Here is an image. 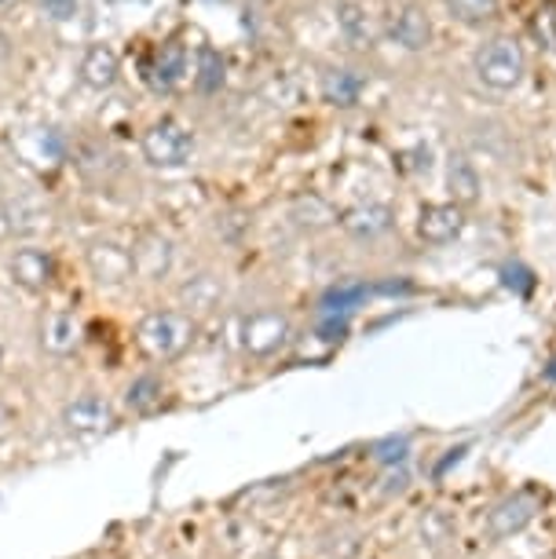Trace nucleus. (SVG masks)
<instances>
[{"label": "nucleus", "instance_id": "15", "mask_svg": "<svg viewBox=\"0 0 556 559\" xmlns=\"http://www.w3.org/2000/svg\"><path fill=\"white\" fill-rule=\"evenodd\" d=\"M534 498H528V493H517V498H509L506 504H498L495 512H490V520H487V526H490V534L495 537H509V534H517V531H523L531 520H534Z\"/></svg>", "mask_w": 556, "mask_h": 559}, {"label": "nucleus", "instance_id": "29", "mask_svg": "<svg viewBox=\"0 0 556 559\" xmlns=\"http://www.w3.org/2000/svg\"><path fill=\"white\" fill-rule=\"evenodd\" d=\"M8 51H12V40H8V34H4V29H0V67H4Z\"/></svg>", "mask_w": 556, "mask_h": 559}, {"label": "nucleus", "instance_id": "26", "mask_svg": "<svg viewBox=\"0 0 556 559\" xmlns=\"http://www.w3.org/2000/svg\"><path fill=\"white\" fill-rule=\"evenodd\" d=\"M40 12H45L51 23H70L81 12V0H40Z\"/></svg>", "mask_w": 556, "mask_h": 559}, {"label": "nucleus", "instance_id": "22", "mask_svg": "<svg viewBox=\"0 0 556 559\" xmlns=\"http://www.w3.org/2000/svg\"><path fill=\"white\" fill-rule=\"evenodd\" d=\"M366 297H374V286H366V282H341V286H330L327 293H322L319 308H322V314L327 311L348 314L352 308H359Z\"/></svg>", "mask_w": 556, "mask_h": 559}, {"label": "nucleus", "instance_id": "16", "mask_svg": "<svg viewBox=\"0 0 556 559\" xmlns=\"http://www.w3.org/2000/svg\"><path fill=\"white\" fill-rule=\"evenodd\" d=\"M227 81V62L213 45H202L194 51V88L202 96H216Z\"/></svg>", "mask_w": 556, "mask_h": 559}, {"label": "nucleus", "instance_id": "1", "mask_svg": "<svg viewBox=\"0 0 556 559\" xmlns=\"http://www.w3.org/2000/svg\"><path fill=\"white\" fill-rule=\"evenodd\" d=\"M135 336H140L143 352L157 358V362H169V358H180L194 341V319L187 311H146L140 325H135Z\"/></svg>", "mask_w": 556, "mask_h": 559}, {"label": "nucleus", "instance_id": "12", "mask_svg": "<svg viewBox=\"0 0 556 559\" xmlns=\"http://www.w3.org/2000/svg\"><path fill=\"white\" fill-rule=\"evenodd\" d=\"M81 341V322L73 319L70 311H51L45 322H40V347L51 355H67L73 352Z\"/></svg>", "mask_w": 556, "mask_h": 559}, {"label": "nucleus", "instance_id": "11", "mask_svg": "<svg viewBox=\"0 0 556 559\" xmlns=\"http://www.w3.org/2000/svg\"><path fill=\"white\" fill-rule=\"evenodd\" d=\"M392 40L395 45H403L406 51L428 48V40H433V23H428L425 8H417V4L400 8L392 19Z\"/></svg>", "mask_w": 556, "mask_h": 559}, {"label": "nucleus", "instance_id": "14", "mask_svg": "<svg viewBox=\"0 0 556 559\" xmlns=\"http://www.w3.org/2000/svg\"><path fill=\"white\" fill-rule=\"evenodd\" d=\"M392 219H395L392 209L370 202V205L348 209V213L341 216V227L348 230V235H355V238H377V235H385V230L392 227Z\"/></svg>", "mask_w": 556, "mask_h": 559}, {"label": "nucleus", "instance_id": "4", "mask_svg": "<svg viewBox=\"0 0 556 559\" xmlns=\"http://www.w3.org/2000/svg\"><path fill=\"white\" fill-rule=\"evenodd\" d=\"M118 425V409H114L99 392H81L62 406V428L70 436H99Z\"/></svg>", "mask_w": 556, "mask_h": 559}, {"label": "nucleus", "instance_id": "31", "mask_svg": "<svg viewBox=\"0 0 556 559\" xmlns=\"http://www.w3.org/2000/svg\"><path fill=\"white\" fill-rule=\"evenodd\" d=\"M12 4H19V0H0V8H12Z\"/></svg>", "mask_w": 556, "mask_h": 559}, {"label": "nucleus", "instance_id": "19", "mask_svg": "<svg viewBox=\"0 0 556 559\" xmlns=\"http://www.w3.org/2000/svg\"><path fill=\"white\" fill-rule=\"evenodd\" d=\"M338 29L352 48H370L374 45L370 15H366V8L352 4V0H341L338 4Z\"/></svg>", "mask_w": 556, "mask_h": 559}, {"label": "nucleus", "instance_id": "30", "mask_svg": "<svg viewBox=\"0 0 556 559\" xmlns=\"http://www.w3.org/2000/svg\"><path fill=\"white\" fill-rule=\"evenodd\" d=\"M545 377H549V381H556V358L549 362V369H545Z\"/></svg>", "mask_w": 556, "mask_h": 559}, {"label": "nucleus", "instance_id": "25", "mask_svg": "<svg viewBox=\"0 0 556 559\" xmlns=\"http://www.w3.org/2000/svg\"><path fill=\"white\" fill-rule=\"evenodd\" d=\"M40 219H48V213L40 205L15 202V209H12V227H19V230H37Z\"/></svg>", "mask_w": 556, "mask_h": 559}, {"label": "nucleus", "instance_id": "8", "mask_svg": "<svg viewBox=\"0 0 556 559\" xmlns=\"http://www.w3.org/2000/svg\"><path fill=\"white\" fill-rule=\"evenodd\" d=\"M461 230H465V213H461L458 202L425 205L422 216H417V235H422L428 246H447V241H454Z\"/></svg>", "mask_w": 556, "mask_h": 559}, {"label": "nucleus", "instance_id": "32", "mask_svg": "<svg viewBox=\"0 0 556 559\" xmlns=\"http://www.w3.org/2000/svg\"><path fill=\"white\" fill-rule=\"evenodd\" d=\"M110 4H129V0H110Z\"/></svg>", "mask_w": 556, "mask_h": 559}, {"label": "nucleus", "instance_id": "24", "mask_svg": "<svg viewBox=\"0 0 556 559\" xmlns=\"http://www.w3.org/2000/svg\"><path fill=\"white\" fill-rule=\"evenodd\" d=\"M293 219L304 224V227H327L333 219V213H330V205L322 202V198L308 194V198H297V202H293Z\"/></svg>", "mask_w": 556, "mask_h": 559}, {"label": "nucleus", "instance_id": "6", "mask_svg": "<svg viewBox=\"0 0 556 559\" xmlns=\"http://www.w3.org/2000/svg\"><path fill=\"white\" fill-rule=\"evenodd\" d=\"M289 336V319L279 311H253L242 322V347L249 355H271L286 344Z\"/></svg>", "mask_w": 556, "mask_h": 559}, {"label": "nucleus", "instance_id": "9", "mask_svg": "<svg viewBox=\"0 0 556 559\" xmlns=\"http://www.w3.org/2000/svg\"><path fill=\"white\" fill-rule=\"evenodd\" d=\"M184 73H187V48L180 40L173 37L154 48L151 62H146V81H151L154 92H173L184 81Z\"/></svg>", "mask_w": 556, "mask_h": 559}, {"label": "nucleus", "instance_id": "18", "mask_svg": "<svg viewBox=\"0 0 556 559\" xmlns=\"http://www.w3.org/2000/svg\"><path fill=\"white\" fill-rule=\"evenodd\" d=\"M447 187L458 205H472L480 198V173L465 154H450L447 165Z\"/></svg>", "mask_w": 556, "mask_h": 559}, {"label": "nucleus", "instance_id": "13", "mask_svg": "<svg viewBox=\"0 0 556 559\" xmlns=\"http://www.w3.org/2000/svg\"><path fill=\"white\" fill-rule=\"evenodd\" d=\"M162 399H165V381L157 373H140L132 377L129 384H125V395L121 403L125 409H132V414H154V409H162Z\"/></svg>", "mask_w": 556, "mask_h": 559}, {"label": "nucleus", "instance_id": "21", "mask_svg": "<svg viewBox=\"0 0 556 559\" xmlns=\"http://www.w3.org/2000/svg\"><path fill=\"white\" fill-rule=\"evenodd\" d=\"M180 304H184V311L191 314H205V311H213L216 304H220V282L213 278V274H198V278L191 282H184L180 286Z\"/></svg>", "mask_w": 556, "mask_h": 559}, {"label": "nucleus", "instance_id": "2", "mask_svg": "<svg viewBox=\"0 0 556 559\" xmlns=\"http://www.w3.org/2000/svg\"><path fill=\"white\" fill-rule=\"evenodd\" d=\"M140 151L151 168H184L194 157V132L184 121L162 118L143 132Z\"/></svg>", "mask_w": 556, "mask_h": 559}, {"label": "nucleus", "instance_id": "7", "mask_svg": "<svg viewBox=\"0 0 556 559\" xmlns=\"http://www.w3.org/2000/svg\"><path fill=\"white\" fill-rule=\"evenodd\" d=\"M78 78L92 92H110L121 78V59L110 45H88L81 51L78 62Z\"/></svg>", "mask_w": 556, "mask_h": 559}, {"label": "nucleus", "instance_id": "5", "mask_svg": "<svg viewBox=\"0 0 556 559\" xmlns=\"http://www.w3.org/2000/svg\"><path fill=\"white\" fill-rule=\"evenodd\" d=\"M8 274H12L15 286H23L26 293H45L51 282H56V257L40 246H23L8 260Z\"/></svg>", "mask_w": 556, "mask_h": 559}, {"label": "nucleus", "instance_id": "20", "mask_svg": "<svg viewBox=\"0 0 556 559\" xmlns=\"http://www.w3.org/2000/svg\"><path fill=\"white\" fill-rule=\"evenodd\" d=\"M88 260H92V271H96L99 282H125L132 274V249L96 246Z\"/></svg>", "mask_w": 556, "mask_h": 559}, {"label": "nucleus", "instance_id": "28", "mask_svg": "<svg viewBox=\"0 0 556 559\" xmlns=\"http://www.w3.org/2000/svg\"><path fill=\"white\" fill-rule=\"evenodd\" d=\"M506 286L512 289V293H520V297H528V293L534 289V278H531V271L528 267H520V263H509L506 271Z\"/></svg>", "mask_w": 556, "mask_h": 559}, {"label": "nucleus", "instance_id": "27", "mask_svg": "<svg viewBox=\"0 0 556 559\" xmlns=\"http://www.w3.org/2000/svg\"><path fill=\"white\" fill-rule=\"evenodd\" d=\"M534 34H539V40L545 48H553L556 51V15H553V8L545 4L539 15H534Z\"/></svg>", "mask_w": 556, "mask_h": 559}, {"label": "nucleus", "instance_id": "23", "mask_svg": "<svg viewBox=\"0 0 556 559\" xmlns=\"http://www.w3.org/2000/svg\"><path fill=\"white\" fill-rule=\"evenodd\" d=\"M447 12L465 26H484L498 15V0H447Z\"/></svg>", "mask_w": 556, "mask_h": 559}, {"label": "nucleus", "instance_id": "10", "mask_svg": "<svg viewBox=\"0 0 556 559\" xmlns=\"http://www.w3.org/2000/svg\"><path fill=\"white\" fill-rule=\"evenodd\" d=\"M173 267V241L162 235H143L132 246V271L146 282L165 278Z\"/></svg>", "mask_w": 556, "mask_h": 559}, {"label": "nucleus", "instance_id": "3", "mask_svg": "<svg viewBox=\"0 0 556 559\" xmlns=\"http://www.w3.org/2000/svg\"><path fill=\"white\" fill-rule=\"evenodd\" d=\"M476 78L495 92L517 88L523 78V51L512 37H495L476 51Z\"/></svg>", "mask_w": 556, "mask_h": 559}, {"label": "nucleus", "instance_id": "17", "mask_svg": "<svg viewBox=\"0 0 556 559\" xmlns=\"http://www.w3.org/2000/svg\"><path fill=\"white\" fill-rule=\"evenodd\" d=\"M363 96V78L355 70H327L322 73V99L333 103V107H355Z\"/></svg>", "mask_w": 556, "mask_h": 559}]
</instances>
